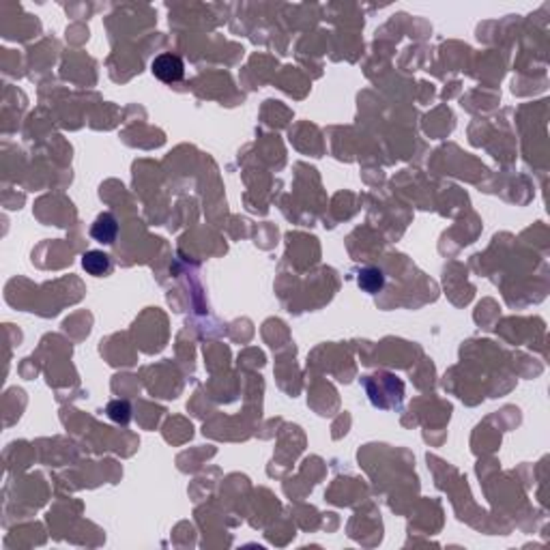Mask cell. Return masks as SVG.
Segmentation results:
<instances>
[{
  "label": "cell",
  "instance_id": "6da1fadb",
  "mask_svg": "<svg viewBox=\"0 0 550 550\" xmlns=\"http://www.w3.org/2000/svg\"><path fill=\"white\" fill-rule=\"evenodd\" d=\"M155 78H159L161 82H179L185 74V67H183V61L179 57H175V54H161V57H157L151 65Z\"/></svg>",
  "mask_w": 550,
  "mask_h": 550
},
{
  "label": "cell",
  "instance_id": "5b68a950",
  "mask_svg": "<svg viewBox=\"0 0 550 550\" xmlns=\"http://www.w3.org/2000/svg\"><path fill=\"white\" fill-rule=\"evenodd\" d=\"M105 413H107V417L112 421L123 423V426L129 423V419H131V406L125 400H112L105 406Z\"/></svg>",
  "mask_w": 550,
  "mask_h": 550
},
{
  "label": "cell",
  "instance_id": "277c9868",
  "mask_svg": "<svg viewBox=\"0 0 550 550\" xmlns=\"http://www.w3.org/2000/svg\"><path fill=\"white\" fill-rule=\"evenodd\" d=\"M357 284H359L365 293L374 295V293H378V291L385 286V275H382L380 269H376V267H368V269H361V271H359Z\"/></svg>",
  "mask_w": 550,
  "mask_h": 550
},
{
  "label": "cell",
  "instance_id": "3957f363",
  "mask_svg": "<svg viewBox=\"0 0 550 550\" xmlns=\"http://www.w3.org/2000/svg\"><path fill=\"white\" fill-rule=\"evenodd\" d=\"M82 267L90 275H105L112 271V260H110V256L105 252L90 250L82 256Z\"/></svg>",
  "mask_w": 550,
  "mask_h": 550
},
{
  "label": "cell",
  "instance_id": "7a4b0ae2",
  "mask_svg": "<svg viewBox=\"0 0 550 550\" xmlns=\"http://www.w3.org/2000/svg\"><path fill=\"white\" fill-rule=\"evenodd\" d=\"M117 235H119V224H117L115 215H110V213H101L95 219L93 228H90V237L99 243H105V245L115 243Z\"/></svg>",
  "mask_w": 550,
  "mask_h": 550
}]
</instances>
